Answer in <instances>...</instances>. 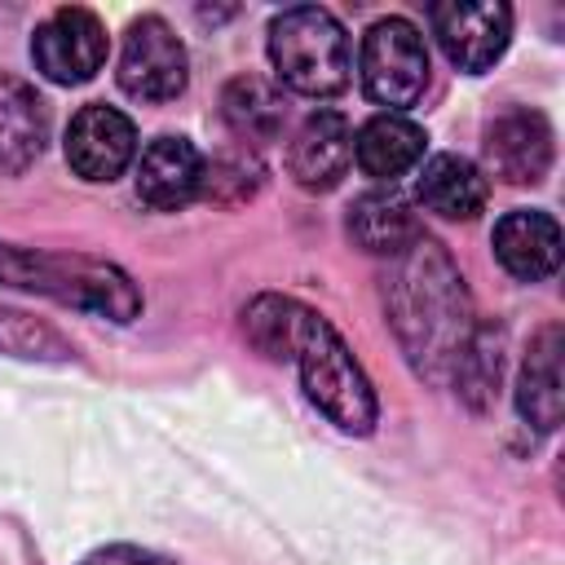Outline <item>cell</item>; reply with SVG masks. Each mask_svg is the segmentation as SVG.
<instances>
[{
    "mask_svg": "<svg viewBox=\"0 0 565 565\" xmlns=\"http://www.w3.org/2000/svg\"><path fill=\"white\" fill-rule=\"evenodd\" d=\"M428 40L419 35V26L402 13H388V18H375L362 35V49H358V79H362V93L402 115L406 106H415L428 88Z\"/></svg>",
    "mask_w": 565,
    "mask_h": 565,
    "instance_id": "5",
    "label": "cell"
},
{
    "mask_svg": "<svg viewBox=\"0 0 565 565\" xmlns=\"http://www.w3.org/2000/svg\"><path fill=\"white\" fill-rule=\"evenodd\" d=\"M106 26L93 9L62 4L31 35V62L53 84H88L106 66Z\"/></svg>",
    "mask_w": 565,
    "mask_h": 565,
    "instance_id": "8",
    "label": "cell"
},
{
    "mask_svg": "<svg viewBox=\"0 0 565 565\" xmlns=\"http://www.w3.org/2000/svg\"><path fill=\"white\" fill-rule=\"evenodd\" d=\"M115 75H119V88L137 102H172L190 84V53L159 13H141L124 31Z\"/></svg>",
    "mask_w": 565,
    "mask_h": 565,
    "instance_id": "6",
    "label": "cell"
},
{
    "mask_svg": "<svg viewBox=\"0 0 565 565\" xmlns=\"http://www.w3.org/2000/svg\"><path fill=\"white\" fill-rule=\"evenodd\" d=\"M0 353H13V358H71L75 349L44 322L18 313V309H0Z\"/></svg>",
    "mask_w": 565,
    "mask_h": 565,
    "instance_id": "21",
    "label": "cell"
},
{
    "mask_svg": "<svg viewBox=\"0 0 565 565\" xmlns=\"http://www.w3.org/2000/svg\"><path fill=\"white\" fill-rule=\"evenodd\" d=\"M221 115L225 124L238 132V137H252V141H274L282 119H287V106L282 97L274 93V84H265L260 75H238L225 84L221 93Z\"/></svg>",
    "mask_w": 565,
    "mask_h": 565,
    "instance_id": "19",
    "label": "cell"
},
{
    "mask_svg": "<svg viewBox=\"0 0 565 565\" xmlns=\"http://www.w3.org/2000/svg\"><path fill=\"white\" fill-rule=\"evenodd\" d=\"M516 411L525 424L552 433L561 424V327H543L516 380Z\"/></svg>",
    "mask_w": 565,
    "mask_h": 565,
    "instance_id": "17",
    "label": "cell"
},
{
    "mask_svg": "<svg viewBox=\"0 0 565 565\" xmlns=\"http://www.w3.org/2000/svg\"><path fill=\"white\" fill-rule=\"evenodd\" d=\"M494 260L521 282H539V278L556 274V265H561V225H556V216L543 212V207L503 212L499 225H494Z\"/></svg>",
    "mask_w": 565,
    "mask_h": 565,
    "instance_id": "13",
    "label": "cell"
},
{
    "mask_svg": "<svg viewBox=\"0 0 565 565\" xmlns=\"http://www.w3.org/2000/svg\"><path fill=\"white\" fill-rule=\"evenodd\" d=\"M243 331L260 353H269L278 362L282 358L296 362L305 397L340 433L366 437L375 428V415H380L375 388H371L366 371L358 366L353 349L344 344V335L318 309H309L291 296L265 291L243 309Z\"/></svg>",
    "mask_w": 565,
    "mask_h": 565,
    "instance_id": "2",
    "label": "cell"
},
{
    "mask_svg": "<svg viewBox=\"0 0 565 565\" xmlns=\"http://www.w3.org/2000/svg\"><path fill=\"white\" fill-rule=\"evenodd\" d=\"M486 168L508 185H539L552 168V124L534 106H508L486 124Z\"/></svg>",
    "mask_w": 565,
    "mask_h": 565,
    "instance_id": "10",
    "label": "cell"
},
{
    "mask_svg": "<svg viewBox=\"0 0 565 565\" xmlns=\"http://www.w3.org/2000/svg\"><path fill=\"white\" fill-rule=\"evenodd\" d=\"M353 163V128L340 110H313L300 119V128L287 141V172L300 190L322 194L340 185V177Z\"/></svg>",
    "mask_w": 565,
    "mask_h": 565,
    "instance_id": "11",
    "label": "cell"
},
{
    "mask_svg": "<svg viewBox=\"0 0 565 565\" xmlns=\"http://www.w3.org/2000/svg\"><path fill=\"white\" fill-rule=\"evenodd\" d=\"M384 313L411 371L428 384H455V371L477 331V313L459 265L424 230L397 256H388Z\"/></svg>",
    "mask_w": 565,
    "mask_h": 565,
    "instance_id": "1",
    "label": "cell"
},
{
    "mask_svg": "<svg viewBox=\"0 0 565 565\" xmlns=\"http://www.w3.org/2000/svg\"><path fill=\"white\" fill-rule=\"evenodd\" d=\"M349 238L371 252V256H397L415 234H419V221L415 212L406 207V199H397L393 190H375V194H362L353 207H349V221H344Z\"/></svg>",
    "mask_w": 565,
    "mask_h": 565,
    "instance_id": "18",
    "label": "cell"
},
{
    "mask_svg": "<svg viewBox=\"0 0 565 565\" xmlns=\"http://www.w3.org/2000/svg\"><path fill=\"white\" fill-rule=\"evenodd\" d=\"M415 194L441 221H472L486 207L490 185H486V172L472 159H463V154H433L419 168Z\"/></svg>",
    "mask_w": 565,
    "mask_h": 565,
    "instance_id": "16",
    "label": "cell"
},
{
    "mask_svg": "<svg viewBox=\"0 0 565 565\" xmlns=\"http://www.w3.org/2000/svg\"><path fill=\"white\" fill-rule=\"evenodd\" d=\"M137 159V128L115 106H79L66 128V163L84 181H115Z\"/></svg>",
    "mask_w": 565,
    "mask_h": 565,
    "instance_id": "9",
    "label": "cell"
},
{
    "mask_svg": "<svg viewBox=\"0 0 565 565\" xmlns=\"http://www.w3.org/2000/svg\"><path fill=\"white\" fill-rule=\"evenodd\" d=\"M424 128L406 115H393V110H380L371 115L358 137H353V163L375 177V181H397L406 177L411 168H419L424 159Z\"/></svg>",
    "mask_w": 565,
    "mask_h": 565,
    "instance_id": "15",
    "label": "cell"
},
{
    "mask_svg": "<svg viewBox=\"0 0 565 565\" xmlns=\"http://www.w3.org/2000/svg\"><path fill=\"white\" fill-rule=\"evenodd\" d=\"M137 199L154 212H177L203 190V154L190 137L163 132L137 154Z\"/></svg>",
    "mask_w": 565,
    "mask_h": 565,
    "instance_id": "12",
    "label": "cell"
},
{
    "mask_svg": "<svg viewBox=\"0 0 565 565\" xmlns=\"http://www.w3.org/2000/svg\"><path fill=\"white\" fill-rule=\"evenodd\" d=\"M428 26L450 66L481 75L508 53L512 9L499 0H441L428 9Z\"/></svg>",
    "mask_w": 565,
    "mask_h": 565,
    "instance_id": "7",
    "label": "cell"
},
{
    "mask_svg": "<svg viewBox=\"0 0 565 565\" xmlns=\"http://www.w3.org/2000/svg\"><path fill=\"white\" fill-rule=\"evenodd\" d=\"M84 565H172V561H163L154 552H141V547H106V552L88 556Z\"/></svg>",
    "mask_w": 565,
    "mask_h": 565,
    "instance_id": "22",
    "label": "cell"
},
{
    "mask_svg": "<svg viewBox=\"0 0 565 565\" xmlns=\"http://www.w3.org/2000/svg\"><path fill=\"white\" fill-rule=\"evenodd\" d=\"M0 282L18 291L49 296L71 309L102 313L110 322H132L141 313L137 282L106 260L93 256H66V252H31L18 243H0Z\"/></svg>",
    "mask_w": 565,
    "mask_h": 565,
    "instance_id": "3",
    "label": "cell"
},
{
    "mask_svg": "<svg viewBox=\"0 0 565 565\" xmlns=\"http://www.w3.org/2000/svg\"><path fill=\"white\" fill-rule=\"evenodd\" d=\"M499 366H503V335H499L494 327H481V322H477L472 344H468V353H463V362H459V371H455V388H459L472 406H486V397H490L494 384H499Z\"/></svg>",
    "mask_w": 565,
    "mask_h": 565,
    "instance_id": "20",
    "label": "cell"
},
{
    "mask_svg": "<svg viewBox=\"0 0 565 565\" xmlns=\"http://www.w3.org/2000/svg\"><path fill=\"white\" fill-rule=\"evenodd\" d=\"M269 62L278 84L300 97H335L353 75V44L322 4H291L269 18Z\"/></svg>",
    "mask_w": 565,
    "mask_h": 565,
    "instance_id": "4",
    "label": "cell"
},
{
    "mask_svg": "<svg viewBox=\"0 0 565 565\" xmlns=\"http://www.w3.org/2000/svg\"><path fill=\"white\" fill-rule=\"evenodd\" d=\"M49 146V106L44 97L18 79L0 75V172H26Z\"/></svg>",
    "mask_w": 565,
    "mask_h": 565,
    "instance_id": "14",
    "label": "cell"
}]
</instances>
